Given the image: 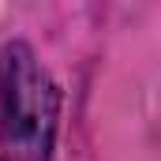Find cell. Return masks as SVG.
<instances>
[{
  "mask_svg": "<svg viewBox=\"0 0 161 161\" xmlns=\"http://www.w3.org/2000/svg\"><path fill=\"white\" fill-rule=\"evenodd\" d=\"M4 161H8V158H4Z\"/></svg>",
  "mask_w": 161,
  "mask_h": 161,
  "instance_id": "2",
  "label": "cell"
},
{
  "mask_svg": "<svg viewBox=\"0 0 161 161\" xmlns=\"http://www.w3.org/2000/svg\"><path fill=\"white\" fill-rule=\"evenodd\" d=\"M60 113V90L30 45L0 49V135L8 161H49Z\"/></svg>",
  "mask_w": 161,
  "mask_h": 161,
  "instance_id": "1",
  "label": "cell"
}]
</instances>
